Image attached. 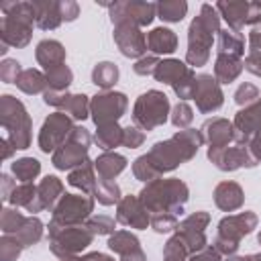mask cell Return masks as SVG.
Here are the masks:
<instances>
[{
    "instance_id": "obj_1",
    "label": "cell",
    "mask_w": 261,
    "mask_h": 261,
    "mask_svg": "<svg viewBox=\"0 0 261 261\" xmlns=\"http://www.w3.org/2000/svg\"><path fill=\"white\" fill-rule=\"evenodd\" d=\"M202 143H204V137L200 130H194V128L179 130L171 139L155 143L147 155H141L133 163V173L141 181H153L161 173L175 169L184 161H190Z\"/></svg>"
},
{
    "instance_id": "obj_2",
    "label": "cell",
    "mask_w": 261,
    "mask_h": 261,
    "mask_svg": "<svg viewBox=\"0 0 261 261\" xmlns=\"http://www.w3.org/2000/svg\"><path fill=\"white\" fill-rule=\"evenodd\" d=\"M218 10L212 4H202L200 14L192 20L188 31V55L186 61L194 67L204 65L210 57L214 35L220 31V18Z\"/></svg>"
},
{
    "instance_id": "obj_3",
    "label": "cell",
    "mask_w": 261,
    "mask_h": 261,
    "mask_svg": "<svg viewBox=\"0 0 261 261\" xmlns=\"http://www.w3.org/2000/svg\"><path fill=\"white\" fill-rule=\"evenodd\" d=\"M188 186L175 177L169 179H153L149 181L143 192L139 194L143 206L149 210V214H161V212H169V214H179L186 200H188Z\"/></svg>"
},
{
    "instance_id": "obj_4",
    "label": "cell",
    "mask_w": 261,
    "mask_h": 261,
    "mask_svg": "<svg viewBox=\"0 0 261 261\" xmlns=\"http://www.w3.org/2000/svg\"><path fill=\"white\" fill-rule=\"evenodd\" d=\"M2 53L12 47H24L31 41V31L35 24V4L33 2H4L2 6Z\"/></svg>"
},
{
    "instance_id": "obj_5",
    "label": "cell",
    "mask_w": 261,
    "mask_h": 261,
    "mask_svg": "<svg viewBox=\"0 0 261 261\" xmlns=\"http://www.w3.org/2000/svg\"><path fill=\"white\" fill-rule=\"evenodd\" d=\"M2 126L6 130L4 139H8L14 149H27L31 145V118L22 102L8 94L2 96Z\"/></svg>"
},
{
    "instance_id": "obj_6",
    "label": "cell",
    "mask_w": 261,
    "mask_h": 261,
    "mask_svg": "<svg viewBox=\"0 0 261 261\" xmlns=\"http://www.w3.org/2000/svg\"><path fill=\"white\" fill-rule=\"evenodd\" d=\"M169 114V100L159 90H149L139 96L133 108V122L141 130H153L163 124Z\"/></svg>"
},
{
    "instance_id": "obj_7",
    "label": "cell",
    "mask_w": 261,
    "mask_h": 261,
    "mask_svg": "<svg viewBox=\"0 0 261 261\" xmlns=\"http://www.w3.org/2000/svg\"><path fill=\"white\" fill-rule=\"evenodd\" d=\"M257 224V216L253 212H239L226 216L218 224V234L214 241V249L220 255H232L239 249V243L245 234H249Z\"/></svg>"
},
{
    "instance_id": "obj_8",
    "label": "cell",
    "mask_w": 261,
    "mask_h": 261,
    "mask_svg": "<svg viewBox=\"0 0 261 261\" xmlns=\"http://www.w3.org/2000/svg\"><path fill=\"white\" fill-rule=\"evenodd\" d=\"M94 234L88 226L82 224H71V226H55L49 224V245L51 251L65 259V257H75L80 251H84L92 243Z\"/></svg>"
},
{
    "instance_id": "obj_9",
    "label": "cell",
    "mask_w": 261,
    "mask_h": 261,
    "mask_svg": "<svg viewBox=\"0 0 261 261\" xmlns=\"http://www.w3.org/2000/svg\"><path fill=\"white\" fill-rule=\"evenodd\" d=\"M92 137L84 126H73L67 141L53 153V165L57 169H75L84 161H88V149H90Z\"/></svg>"
},
{
    "instance_id": "obj_10",
    "label": "cell",
    "mask_w": 261,
    "mask_h": 261,
    "mask_svg": "<svg viewBox=\"0 0 261 261\" xmlns=\"http://www.w3.org/2000/svg\"><path fill=\"white\" fill-rule=\"evenodd\" d=\"M153 75L157 82L169 84L179 98H184V100L192 98L194 86H196V73L190 65H186L177 59H165V61H159Z\"/></svg>"
},
{
    "instance_id": "obj_11",
    "label": "cell",
    "mask_w": 261,
    "mask_h": 261,
    "mask_svg": "<svg viewBox=\"0 0 261 261\" xmlns=\"http://www.w3.org/2000/svg\"><path fill=\"white\" fill-rule=\"evenodd\" d=\"M94 210V200L86 194V196H77V194H65L61 196V200L57 202L55 210H53V218L49 224L55 226H71V224H82L90 212Z\"/></svg>"
},
{
    "instance_id": "obj_12",
    "label": "cell",
    "mask_w": 261,
    "mask_h": 261,
    "mask_svg": "<svg viewBox=\"0 0 261 261\" xmlns=\"http://www.w3.org/2000/svg\"><path fill=\"white\" fill-rule=\"evenodd\" d=\"M157 14V4L153 2H114L110 4L112 24H135L145 27Z\"/></svg>"
},
{
    "instance_id": "obj_13",
    "label": "cell",
    "mask_w": 261,
    "mask_h": 261,
    "mask_svg": "<svg viewBox=\"0 0 261 261\" xmlns=\"http://www.w3.org/2000/svg\"><path fill=\"white\" fill-rule=\"evenodd\" d=\"M128 106V100L124 94L120 92H102L98 96H94V100L90 102V112H92V118L96 122V126L100 124H110V122H116L124 110Z\"/></svg>"
},
{
    "instance_id": "obj_14",
    "label": "cell",
    "mask_w": 261,
    "mask_h": 261,
    "mask_svg": "<svg viewBox=\"0 0 261 261\" xmlns=\"http://www.w3.org/2000/svg\"><path fill=\"white\" fill-rule=\"evenodd\" d=\"M73 124H71V118L65 116L63 112H53L45 122H43V128L39 133V147L41 151L45 153H55L69 137Z\"/></svg>"
},
{
    "instance_id": "obj_15",
    "label": "cell",
    "mask_w": 261,
    "mask_h": 261,
    "mask_svg": "<svg viewBox=\"0 0 261 261\" xmlns=\"http://www.w3.org/2000/svg\"><path fill=\"white\" fill-rule=\"evenodd\" d=\"M208 159L222 171H234L239 167H253L257 165L255 157L251 155L249 143H237L232 147H222V149H212L208 147Z\"/></svg>"
},
{
    "instance_id": "obj_16",
    "label": "cell",
    "mask_w": 261,
    "mask_h": 261,
    "mask_svg": "<svg viewBox=\"0 0 261 261\" xmlns=\"http://www.w3.org/2000/svg\"><path fill=\"white\" fill-rule=\"evenodd\" d=\"M210 222V214L208 212H196V214H190L186 220H181L177 224V232L181 237V241L188 245L190 253H198L206 247V234H204V228L208 226Z\"/></svg>"
},
{
    "instance_id": "obj_17",
    "label": "cell",
    "mask_w": 261,
    "mask_h": 261,
    "mask_svg": "<svg viewBox=\"0 0 261 261\" xmlns=\"http://www.w3.org/2000/svg\"><path fill=\"white\" fill-rule=\"evenodd\" d=\"M192 98L196 100V106L200 112H214L222 106V90L216 82V77H212L210 73H202L196 77V86H194V94Z\"/></svg>"
},
{
    "instance_id": "obj_18",
    "label": "cell",
    "mask_w": 261,
    "mask_h": 261,
    "mask_svg": "<svg viewBox=\"0 0 261 261\" xmlns=\"http://www.w3.org/2000/svg\"><path fill=\"white\" fill-rule=\"evenodd\" d=\"M234 139L237 143H249L261 130V98L249 104L234 116Z\"/></svg>"
},
{
    "instance_id": "obj_19",
    "label": "cell",
    "mask_w": 261,
    "mask_h": 261,
    "mask_svg": "<svg viewBox=\"0 0 261 261\" xmlns=\"http://www.w3.org/2000/svg\"><path fill=\"white\" fill-rule=\"evenodd\" d=\"M116 220L130 228H147V224H151V214L139 196H124L118 202Z\"/></svg>"
},
{
    "instance_id": "obj_20",
    "label": "cell",
    "mask_w": 261,
    "mask_h": 261,
    "mask_svg": "<svg viewBox=\"0 0 261 261\" xmlns=\"http://www.w3.org/2000/svg\"><path fill=\"white\" fill-rule=\"evenodd\" d=\"M114 41L124 57H141L147 51V35L135 24H116Z\"/></svg>"
},
{
    "instance_id": "obj_21",
    "label": "cell",
    "mask_w": 261,
    "mask_h": 261,
    "mask_svg": "<svg viewBox=\"0 0 261 261\" xmlns=\"http://www.w3.org/2000/svg\"><path fill=\"white\" fill-rule=\"evenodd\" d=\"M108 247L120 255V261H145V253L141 251L139 239L128 230H116L108 239Z\"/></svg>"
},
{
    "instance_id": "obj_22",
    "label": "cell",
    "mask_w": 261,
    "mask_h": 261,
    "mask_svg": "<svg viewBox=\"0 0 261 261\" xmlns=\"http://www.w3.org/2000/svg\"><path fill=\"white\" fill-rule=\"evenodd\" d=\"M202 137L212 149H222L234 139V126L226 118H212L202 126Z\"/></svg>"
},
{
    "instance_id": "obj_23",
    "label": "cell",
    "mask_w": 261,
    "mask_h": 261,
    "mask_svg": "<svg viewBox=\"0 0 261 261\" xmlns=\"http://www.w3.org/2000/svg\"><path fill=\"white\" fill-rule=\"evenodd\" d=\"M61 192H63V184L55 175H47L37 186V198L29 208V212H41L45 208H53L57 200H61Z\"/></svg>"
},
{
    "instance_id": "obj_24",
    "label": "cell",
    "mask_w": 261,
    "mask_h": 261,
    "mask_svg": "<svg viewBox=\"0 0 261 261\" xmlns=\"http://www.w3.org/2000/svg\"><path fill=\"white\" fill-rule=\"evenodd\" d=\"M35 57H37L39 65H43L45 71H51L59 65H65V49L59 41H53V39L41 41L35 49Z\"/></svg>"
},
{
    "instance_id": "obj_25",
    "label": "cell",
    "mask_w": 261,
    "mask_h": 261,
    "mask_svg": "<svg viewBox=\"0 0 261 261\" xmlns=\"http://www.w3.org/2000/svg\"><path fill=\"white\" fill-rule=\"evenodd\" d=\"M243 200H245V196L237 181H222L214 190V202L224 212H232V210L241 208Z\"/></svg>"
},
{
    "instance_id": "obj_26",
    "label": "cell",
    "mask_w": 261,
    "mask_h": 261,
    "mask_svg": "<svg viewBox=\"0 0 261 261\" xmlns=\"http://www.w3.org/2000/svg\"><path fill=\"white\" fill-rule=\"evenodd\" d=\"M35 4V24L43 31H53L61 24V10L59 2L43 0V2H33Z\"/></svg>"
},
{
    "instance_id": "obj_27",
    "label": "cell",
    "mask_w": 261,
    "mask_h": 261,
    "mask_svg": "<svg viewBox=\"0 0 261 261\" xmlns=\"http://www.w3.org/2000/svg\"><path fill=\"white\" fill-rule=\"evenodd\" d=\"M177 47V37L171 29L159 27L147 35V49L155 55H169Z\"/></svg>"
},
{
    "instance_id": "obj_28",
    "label": "cell",
    "mask_w": 261,
    "mask_h": 261,
    "mask_svg": "<svg viewBox=\"0 0 261 261\" xmlns=\"http://www.w3.org/2000/svg\"><path fill=\"white\" fill-rule=\"evenodd\" d=\"M214 8L228 22V29L241 31L247 24L249 2H218V4H214Z\"/></svg>"
},
{
    "instance_id": "obj_29",
    "label": "cell",
    "mask_w": 261,
    "mask_h": 261,
    "mask_svg": "<svg viewBox=\"0 0 261 261\" xmlns=\"http://www.w3.org/2000/svg\"><path fill=\"white\" fill-rule=\"evenodd\" d=\"M243 61L241 57L234 55H218L216 63H214V77L218 84H230L232 80L239 77V73L243 71Z\"/></svg>"
},
{
    "instance_id": "obj_30",
    "label": "cell",
    "mask_w": 261,
    "mask_h": 261,
    "mask_svg": "<svg viewBox=\"0 0 261 261\" xmlns=\"http://www.w3.org/2000/svg\"><path fill=\"white\" fill-rule=\"evenodd\" d=\"M94 163L88 159V161H84L82 165H77L75 169H71L69 171V175H67V184L69 186H73V188H80L82 192H86V194H94V188H96V173H94Z\"/></svg>"
},
{
    "instance_id": "obj_31",
    "label": "cell",
    "mask_w": 261,
    "mask_h": 261,
    "mask_svg": "<svg viewBox=\"0 0 261 261\" xmlns=\"http://www.w3.org/2000/svg\"><path fill=\"white\" fill-rule=\"evenodd\" d=\"M218 55H234L241 57L245 53V37L241 31L220 29L218 31Z\"/></svg>"
},
{
    "instance_id": "obj_32",
    "label": "cell",
    "mask_w": 261,
    "mask_h": 261,
    "mask_svg": "<svg viewBox=\"0 0 261 261\" xmlns=\"http://www.w3.org/2000/svg\"><path fill=\"white\" fill-rule=\"evenodd\" d=\"M94 167H96L100 179H114L126 167V159L118 153H102L94 161Z\"/></svg>"
},
{
    "instance_id": "obj_33",
    "label": "cell",
    "mask_w": 261,
    "mask_h": 261,
    "mask_svg": "<svg viewBox=\"0 0 261 261\" xmlns=\"http://www.w3.org/2000/svg\"><path fill=\"white\" fill-rule=\"evenodd\" d=\"M16 86L24 92V94H39L45 92V88H49L47 84V75H43L39 69H22V73L16 80Z\"/></svg>"
},
{
    "instance_id": "obj_34",
    "label": "cell",
    "mask_w": 261,
    "mask_h": 261,
    "mask_svg": "<svg viewBox=\"0 0 261 261\" xmlns=\"http://www.w3.org/2000/svg\"><path fill=\"white\" fill-rule=\"evenodd\" d=\"M122 133H124V128H120L116 122L100 124V126H98V133H96V137H94V141L98 143L100 149L110 151V149L122 145Z\"/></svg>"
},
{
    "instance_id": "obj_35",
    "label": "cell",
    "mask_w": 261,
    "mask_h": 261,
    "mask_svg": "<svg viewBox=\"0 0 261 261\" xmlns=\"http://www.w3.org/2000/svg\"><path fill=\"white\" fill-rule=\"evenodd\" d=\"M188 12V2L184 0H165L157 4V16L165 22H179Z\"/></svg>"
},
{
    "instance_id": "obj_36",
    "label": "cell",
    "mask_w": 261,
    "mask_h": 261,
    "mask_svg": "<svg viewBox=\"0 0 261 261\" xmlns=\"http://www.w3.org/2000/svg\"><path fill=\"white\" fill-rule=\"evenodd\" d=\"M59 108L65 110V114H69L73 120H84L90 114V102H88V96H84V94L67 96Z\"/></svg>"
},
{
    "instance_id": "obj_37",
    "label": "cell",
    "mask_w": 261,
    "mask_h": 261,
    "mask_svg": "<svg viewBox=\"0 0 261 261\" xmlns=\"http://www.w3.org/2000/svg\"><path fill=\"white\" fill-rule=\"evenodd\" d=\"M116 80H118V67L110 61H102L92 69V82L104 90L112 88L116 84Z\"/></svg>"
},
{
    "instance_id": "obj_38",
    "label": "cell",
    "mask_w": 261,
    "mask_h": 261,
    "mask_svg": "<svg viewBox=\"0 0 261 261\" xmlns=\"http://www.w3.org/2000/svg\"><path fill=\"white\" fill-rule=\"evenodd\" d=\"M41 234H43V224H41V220L39 218H27L24 222H22V226L14 232V237L22 243V247H31V245H35L39 239H41Z\"/></svg>"
},
{
    "instance_id": "obj_39",
    "label": "cell",
    "mask_w": 261,
    "mask_h": 261,
    "mask_svg": "<svg viewBox=\"0 0 261 261\" xmlns=\"http://www.w3.org/2000/svg\"><path fill=\"white\" fill-rule=\"evenodd\" d=\"M41 171V163L33 157H22L18 161L12 163V173L16 175V179L20 184H27V181H33Z\"/></svg>"
},
{
    "instance_id": "obj_40",
    "label": "cell",
    "mask_w": 261,
    "mask_h": 261,
    "mask_svg": "<svg viewBox=\"0 0 261 261\" xmlns=\"http://www.w3.org/2000/svg\"><path fill=\"white\" fill-rule=\"evenodd\" d=\"M94 196H96V200H98L100 204H104V206H110V204L122 200V198H120V188H118L112 179H100V177H98V181H96Z\"/></svg>"
},
{
    "instance_id": "obj_41",
    "label": "cell",
    "mask_w": 261,
    "mask_h": 261,
    "mask_svg": "<svg viewBox=\"0 0 261 261\" xmlns=\"http://www.w3.org/2000/svg\"><path fill=\"white\" fill-rule=\"evenodd\" d=\"M45 75H47V84H49L47 90H53V92H67V88L73 80V73L67 65H59V67L47 71Z\"/></svg>"
},
{
    "instance_id": "obj_42",
    "label": "cell",
    "mask_w": 261,
    "mask_h": 261,
    "mask_svg": "<svg viewBox=\"0 0 261 261\" xmlns=\"http://www.w3.org/2000/svg\"><path fill=\"white\" fill-rule=\"evenodd\" d=\"M35 198H37V186H33L31 181H27V184H20V186H14L12 188V192L8 196V202L14 204V206H24L29 210L33 206Z\"/></svg>"
},
{
    "instance_id": "obj_43",
    "label": "cell",
    "mask_w": 261,
    "mask_h": 261,
    "mask_svg": "<svg viewBox=\"0 0 261 261\" xmlns=\"http://www.w3.org/2000/svg\"><path fill=\"white\" fill-rule=\"evenodd\" d=\"M188 255H192V253L179 234L171 237L163 249V261H188Z\"/></svg>"
},
{
    "instance_id": "obj_44",
    "label": "cell",
    "mask_w": 261,
    "mask_h": 261,
    "mask_svg": "<svg viewBox=\"0 0 261 261\" xmlns=\"http://www.w3.org/2000/svg\"><path fill=\"white\" fill-rule=\"evenodd\" d=\"M192 120H194V110L190 108V104H188V102H177V104L173 106V112H171V122H173V126H177V128H188Z\"/></svg>"
},
{
    "instance_id": "obj_45",
    "label": "cell",
    "mask_w": 261,
    "mask_h": 261,
    "mask_svg": "<svg viewBox=\"0 0 261 261\" xmlns=\"http://www.w3.org/2000/svg\"><path fill=\"white\" fill-rule=\"evenodd\" d=\"M24 220H27V218H24L18 210L4 208V210H2V232H4V234H14V232L22 226Z\"/></svg>"
},
{
    "instance_id": "obj_46",
    "label": "cell",
    "mask_w": 261,
    "mask_h": 261,
    "mask_svg": "<svg viewBox=\"0 0 261 261\" xmlns=\"http://www.w3.org/2000/svg\"><path fill=\"white\" fill-rule=\"evenodd\" d=\"M151 226L157 232H169V230L177 228V216L175 214H169V212L151 214Z\"/></svg>"
},
{
    "instance_id": "obj_47",
    "label": "cell",
    "mask_w": 261,
    "mask_h": 261,
    "mask_svg": "<svg viewBox=\"0 0 261 261\" xmlns=\"http://www.w3.org/2000/svg\"><path fill=\"white\" fill-rule=\"evenodd\" d=\"M86 226L92 230V234H110V232L114 230V218L104 216V214L92 216V218L86 222Z\"/></svg>"
},
{
    "instance_id": "obj_48",
    "label": "cell",
    "mask_w": 261,
    "mask_h": 261,
    "mask_svg": "<svg viewBox=\"0 0 261 261\" xmlns=\"http://www.w3.org/2000/svg\"><path fill=\"white\" fill-rule=\"evenodd\" d=\"M22 251V243L14 237V234H4L2 237V259L4 261H12L20 255Z\"/></svg>"
},
{
    "instance_id": "obj_49",
    "label": "cell",
    "mask_w": 261,
    "mask_h": 261,
    "mask_svg": "<svg viewBox=\"0 0 261 261\" xmlns=\"http://www.w3.org/2000/svg\"><path fill=\"white\" fill-rule=\"evenodd\" d=\"M20 73H22V69H20V63H18V61H14V59H4V61H2V67H0V77H2V82H6V84H16V80H18Z\"/></svg>"
},
{
    "instance_id": "obj_50",
    "label": "cell",
    "mask_w": 261,
    "mask_h": 261,
    "mask_svg": "<svg viewBox=\"0 0 261 261\" xmlns=\"http://www.w3.org/2000/svg\"><path fill=\"white\" fill-rule=\"evenodd\" d=\"M255 100H259V90H257V86H253V84H243V86H239V90L234 92V102L237 104H253Z\"/></svg>"
},
{
    "instance_id": "obj_51",
    "label": "cell",
    "mask_w": 261,
    "mask_h": 261,
    "mask_svg": "<svg viewBox=\"0 0 261 261\" xmlns=\"http://www.w3.org/2000/svg\"><path fill=\"white\" fill-rule=\"evenodd\" d=\"M145 141V133L139 128V126H126L124 133H122V145L128 147V149H137L141 147Z\"/></svg>"
},
{
    "instance_id": "obj_52",
    "label": "cell",
    "mask_w": 261,
    "mask_h": 261,
    "mask_svg": "<svg viewBox=\"0 0 261 261\" xmlns=\"http://www.w3.org/2000/svg\"><path fill=\"white\" fill-rule=\"evenodd\" d=\"M157 65H159V61H157V57L155 55H147V57H141L137 63H135V73H139V75H153L155 73V69H157Z\"/></svg>"
},
{
    "instance_id": "obj_53",
    "label": "cell",
    "mask_w": 261,
    "mask_h": 261,
    "mask_svg": "<svg viewBox=\"0 0 261 261\" xmlns=\"http://www.w3.org/2000/svg\"><path fill=\"white\" fill-rule=\"evenodd\" d=\"M243 65H245L247 71H251V73L261 77V51H249L247 59L243 61Z\"/></svg>"
},
{
    "instance_id": "obj_54",
    "label": "cell",
    "mask_w": 261,
    "mask_h": 261,
    "mask_svg": "<svg viewBox=\"0 0 261 261\" xmlns=\"http://www.w3.org/2000/svg\"><path fill=\"white\" fill-rule=\"evenodd\" d=\"M59 10H61V18L63 20H75L77 18V12H80V8H77V4L75 2H69V0H65V2H59Z\"/></svg>"
},
{
    "instance_id": "obj_55",
    "label": "cell",
    "mask_w": 261,
    "mask_h": 261,
    "mask_svg": "<svg viewBox=\"0 0 261 261\" xmlns=\"http://www.w3.org/2000/svg\"><path fill=\"white\" fill-rule=\"evenodd\" d=\"M190 261H220V253L214 247H204L202 251L194 253V257Z\"/></svg>"
},
{
    "instance_id": "obj_56",
    "label": "cell",
    "mask_w": 261,
    "mask_h": 261,
    "mask_svg": "<svg viewBox=\"0 0 261 261\" xmlns=\"http://www.w3.org/2000/svg\"><path fill=\"white\" fill-rule=\"evenodd\" d=\"M249 51H261V24H255L249 33Z\"/></svg>"
},
{
    "instance_id": "obj_57",
    "label": "cell",
    "mask_w": 261,
    "mask_h": 261,
    "mask_svg": "<svg viewBox=\"0 0 261 261\" xmlns=\"http://www.w3.org/2000/svg\"><path fill=\"white\" fill-rule=\"evenodd\" d=\"M259 22H261V2H249L247 24H259Z\"/></svg>"
},
{
    "instance_id": "obj_58",
    "label": "cell",
    "mask_w": 261,
    "mask_h": 261,
    "mask_svg": "<svg viewBox=\"0 0 261 261\" xmlns=\"http://www.w3.org/2000/svg\"><path fill=\"white\" fill-rule=\"evenodd\" d=\"M84 259H86V261H114V259H110V257H106V255H102V253H90V255H86Z\"/></svg>"
},
{
    "instance_id": "obj_59",
    "label": "cell",
    "mask_w": 261,
    "mask_h": 261,
    "mask_svg": "<svg viewBox=\"0 0 261 261\" xmlns=\"http://www.w3.org/2000/svg\"><path fill=\"white\" fill-rule=\"evenodd\" d=\"M61 261H86L84 257H65V259H61Z\"/></svg>"
},
{
    "instance_id": "obj_60",
    "label": "cell",
    "mask_w": 261,
    "mask_h": 261,
    "mask_svg": "<svg viewBox=\"0 0 261 261\" xmlns=\"http://www.w3.org/2000/svg\"><path fill=\"white\" fill-rule=\"evenodd\" d=\"M228 261H249V259H245V257H230Z\"/></svg>"
},
{
    "instance_id": "obj_61",
    "label": "cell",
    "mask_w": 261,
    "mask_h": 261,
    "mask_svg": "<svg viewBox=\"0 0 261 261\" xmlns=\"http://www.w3.org/2000/svg\"><path fill=\"white\" fill-rule=\"evenodd\" d=\"M257 239H259V243H261V230H259V237H257Z\"/></svg>"
}]
</instances>
